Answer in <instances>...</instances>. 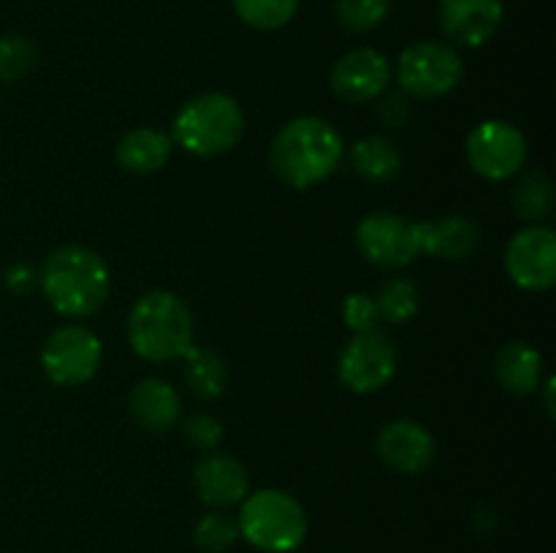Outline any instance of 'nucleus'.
I'll return each mask as SVG.
<instances>
[{"mask_svg":"<svg viewBox=\"0 0 556 553\" xmlns=\"http://www.w3.org/2000/svg\"><path fill=\"white\" fill-rule=\"evenodd\" d=\"M342 157V136L320 117H296L277 130L269 163L277 177L296 190H307L334 173Z\"/></svg>","mask_w":556,"mask_h":553,"instance_id":"f257e3e1","label":"nucleus"},{"mask_svg":"<svg viewBox=\"0 0 556 553\" xmlns=\"http://www.w3.org/2000/svg\"><path fill=\"white\" fill-rule=\"evenodd\" d=\"M43 296L63 318H87L109 296V269L92 249L68 244L54 249L38 274Z\"/></svg>","mask_w":556,"mask_h":553,"instance_id":"f03ea898","label":"nucleus"},{"mask_svg":"<svg viewBox=\"0 0 556 553\" xmlns=\"http://www.w3.org/2000/svg\"><path fill=\"white\" fill-rule=\"evenodd\" d=\"M128 342L147 361H174L193 345V314L172 291H150L128 314Z\"/></svg>","mask_w":556,"mask_h":553,"instance_id":"7ed1b4c3","label":"nucleus"},{"mask_svg":"<svg viewBox=\"0 0 556 553\" xmlns=\"http://www.w3.org/2000/svg\"><path fill=\"white\" fill-rule=\"evenodd\" d=\"M244 136L242 106L226 92H204L185 103L174 117L172 141L199 157L233 150Z\"/></svg>","mask_w":556,"mask_h":553,"instance_id":"20e7f679","label":"nucleus"},{"mask_svg":"<svg viewBox=\"0 0 556 553\" xmlns=\"http://www.w3.org/2000/svg\"><path fill=\"white\" fill-rule=\"evenodd\" d=\"M239 535L266 553H291L307 537V513L296 497L280 488H261L242 499Z\"/></svg>","mask_w":556,"mask_h":553,"instance_id":"39448f33","label":"nucleus"},{"mask_svg":"<svg viewBox=\"0 0 556 553\" xmlns=\"http://www.w3.org/2000/svg\"><path fill=\"white\" fill-rule=\"evenodd\" d=\"M465 76V60L454 47L440 41H418L400 54L396 81L413 98L448 95Z\"/></svg>","mask_w":556,"mask_h":553,"instance_id":"423d86ee","label":"nucleus"},{"mask_svg":"<svg viewBox=\"0 0 556 553\" xmlns=\"http://www.w3.org/2000/svg\"><path fill=\"white\" fill-rule=\"evenodd\" d=\"M101 356V339L90 329L63 325V329L52 331L43 342L41 366L54 385L74 388V385H85L96 377Z\"/></svg>","mask_w":556,"mask_h":553,"instance_id":"0eeeda50","label":"nucleus"},{"mask_svg":"<svg viewBox=\"0 0 556 553\" xmlns=\"http://www.w3.org/2000/svg\"><path fill=\"white\" fill-rule=\"evenodd\" d=\"M400 352L383 331H364L342 347L337 372L345 388L353 394H375L394 380Z\"/></svg>","mask_w":556,"mask_h":553,"instance_id":"6e6552de","label":"nucleus"},{"mask_svg":"<svg viewBox=\"0 0 556 553\" xmlns=\"http://www.w3.org/2000/svg\"><path fill=\"white\" fill-rule=\"evenodd\" d=\"M356 244L369 263L386 271L405 269L421 255L418 222L396 211H372L364 217L356 228Z\"/></svg>","mask_w":556,"mask_h":553,"instance_id":"1a4fd4ad","label":"nucleus"},{"mask_svg":"<svg viewBox=\"0 0 556 553\" xmlns=\"http://www.w3.org/2000/svg\"><path fill=\"white\" fill-rule=\"evenodd\" d=\"M467 160L478 177L492 182L510 179L527 163L525 133L503 119H486L467 136Z\"/></svg>","mask_w":556,"mask_h":553,"instance_id":"9d476101","label":"nucleus"},{"mask_svg":"<svg viewBox=\"0 0 556 553\" xmlns=\"http://www.w3.org/2000/svg\"><path fill=\"white\" fill-rule=\"evenodd\" d=\"M508 276L525 291H548L556 282V236L546 226H527L505 247Z\"/></svg>","mask_w":556,"mask_h":553,"instance_id":"9b49d317","label":"nucleus"},{"mask_svg":"<svg viewBox=\"0 0 556 553\" xmlns=\"http://www.w3.org/2000/svg\"><path fill=\"white\" fill-rule=\"evenodd\" d=\"M391 68L378 49H353L331 68V90L348 103H367L383 95L389 87Z\"/></svg>","mask_w":556,"mask_h":553,"instance_id":"f8f14e48","label":"nucleus"},{"mask_svg":"<svg viewBox=\"0 0 556 553\" xmlns=\"http://www.w3.org/2000/svg\"><path fill=\"white\" fill-rule=\"evenodd\" d=\"M380 461L400 475H421L434 461V439L421 423L391 421L375 439Z\"/></svg>","mask_w":556,"mask_h":553,"instance_id":"ddd939ff","label":"nucleus"},{"mask_svg":"<svg viewBox=\"0 0 556 553\" xmlns=\"http://www.w3.org/2000/svg\"><path fill=\"white\" fill-rule=\"evenodd\" d=\"M503 0H440V27L459 47H483L503 25Z\"/></svg>","mask_w":556,"mask_h":553,"instance_id":"4468645a","label":"nucleus"},{"mask_svg":"<svg viewBox=\"0 0 556 553\" xmlns=\"http://www.w3.org/2000/svg\"><path fill=\"white\" fill-rule=\"evenodd\" d=\"M195 491L210 507H231L250 493V480L237 459L223 453H206L193 472Z\"/></svg>","mask_w":556,"mask_h":553,"instance_id":"2eb2a0df","label":"nucleus"},{"mask_svg":"<svg viewBox=\"0 0 556 553\" xmlns=\"http://www.w3.org/2000/svg\"><path fill=\"white\" fill-rule=\"evenodd\" d=\"M421 253L443 260H465L481 244V228L465 215H448L440 220L418 222Z\"/></svg>","mask_w":556,"mask_h":553,"instance_id":"dca6fc26","label":"nucleus"},{"mask_svg":"<svg viewBox=\"0 0 556 553\" xmlns=\"http://www.w3.org/2000/svg\"><path fill=\"white\" fill-rule=\"evenodd\" d=\"M130 415L147 432H168L182 415V399L177 388L161 377H144L130 390Z\"/></svg>","mask_w":556,"mask_h":553,"instance_id":"f3484780","label":"nucleus"},{"mask_svg":"<svg viewBox=\"0 0 556 553\" xmlns=\"http://www.w3.org/2000/svg\"><path fill=\"white\" fill-rule=\"evenodd\" d=\"M494 374L505 390L516 396H530L541 388L543 358L525 339L505 342L494 356Z\"/></svg>","mask_w":556,"mask_h":553,"instance_id":"a211bd4d","label":"nucleus"},{"mask_svg":"<svg viewBox=\"0 0 556 553\" xmlns=\"http://www.w3.org/2000/svg\"><path fill=\"white\" fill-rule=\"evenodd\" d=\"M174 150L172 136L155 128H136L117 144V163L130 173H155L168 163Z\"/></svg>","mask_w":556,"mask_h":553,"instance_id":"6ab92c4d","label":"nucleus"},{"mask_svg":"<svg viewBox=\"0 0 556 553\" xmlns=\"http://www.w3.org/2000/svg\"><path fill=\"white\" fill-rule=\"evenodd\" d=\"M351 163L358 177L369 179V182H389L400 173L402 152L386 136H367L353 144Z\"/></svg>","mask_w":556,"mask_h":553,"instance_id":"aec40b11","label":"nucleus"},{"mask_svg":"<svg viewBox=\"0 0 556 553\" xmlns=\"http://www.w3.org/2000/svg\"><path fill=\"white\" fill-rule=\"evenodd\" d=\"M185 383L199 399H217L226 390L228 366L220 352L210 347H195L185 352Z\"/></svg>","mask_w":556,"mask_h":553,"instance_id":"412c9836","label":"nucleus"},{"mask_svg":"<svg viewBox=\"0 0 556 553\" xmlns=\"http://www.w3.org/2000/svg\"><path fill=\"white\" fill-rule=\"evenodd\" d=\"M514 209L530 226H541L554 209V184L543 171H530L514 188Z\"/></svg>","mask_w":556,"mask_h":553,"instance_id":"4be33fe9","label":"nucleus"},{"mask_svg":"<svg viewBox=\"0 0 556 553\" xmlns=\"http://www.w3.org/2000/svg\"><path fill=\"white\" fill-rule=\"evenodd\" d=\"M375 304H378L380 320L386 323H407L418 314V307H421V291L413 280L407 276H391L380 285L378 296H375Z\"/></svg>","mask_w":556,"mask_h":553,"instance_id":"5701e85b","label":"nucleus"},{"mask_svg":"<svg viewBox=\"0 0 556 553\" xmlns=\"http://www.w3.org/2000/svg\"><path fill=\"white\" fill-rule=\"evenodd\" d=\"M233 11L255 30H277L296 16L299 0H233Z\"/></svg>","mask_w":556,"mask_h":553,"instance_id":"b1692460","label":"nucleus"},{"mask_svg":"<svg viewBox=\"0 0 556 553\" xmlns=\"http://www.w3.org/2000/svg\"><path fill=\"white\" fill-rule=\"evenodd\" d=\"M38 63V49L25 36H0V81L14 85L25 79Z\"/></svg>","mask_w":556,"mask_h":553,"instance_id":"393cba45","label":"nucleus"},{"mask_svg":"<svg viewBox=\"0 0 556 553\" xmlns=\"http://www.w3.org/2000/svg\"><path fill=\"white\" fill-rule=\"evenodd\" d=\"M391 0H337V20L351 33H369L389 16Z\"/></svg>","mask_w":556,"mask_h":553,"instance_id":"a878e982","label":"nucleus"},{"mask_svg":"<svg viewBox=\"0 0 556 553\" xmlns=\"http://www.w3.org/2000/svg\"><path fill=\"white\" fill-rule=\"evenodd\" d=\"M237 520L226 513H206L193 529V542L204 553H226L237 542Z\"/></svg>","mask_w":556,"mask_h":553,"instance_id":"bb28decb","label":"nucleus"},{"mask_svg":"<svg viewBox=\"0 0 556 553\" xmlns=\"http://www.w3.org/2000/svg\"><path fill=\"white\" fill-rule=\"evenodd\" d=\"M342 318H345V325L353 334L378 331L380 312L378 304H375V296H367V293H351V296L342 301Z\"/></svg>","mask_w":556,"mask_h":553,"instance_id":"cd10ccee","label":"nucleus"},{"mask_svg":"<svg viewBox=\"0 0 556 553\" xmlns=\"http://www.w3.org/2000/svg\"><path fill=\"white\" fill-rule=\"evenodd\" d=\"M182 432H185V439H188L193 448L206 450V453H212V450H215L223 439L220 421H217L215 415H206V412L190 415L188 421L182 423Z\"/></svg>","mask_w":556,"mask_h":553,"instance_id":"c85d7f7f","label":"nucleus"},{"mask_svg":"<svg viewBox=\"0 0 556 553\" xmlns=\"http://www.w3.org/2000/svg\"><path fill=\"white\" fill-rule=\"evenodd\" d=\"M38 285V274L27 263H14L5 269V287L16 296H27Z\"/></svg>","mask_w":556,"mask_h":553,"instance_id":"c756f323","label":"nucleus"},{"mask_svg":"<svg viewBox=\"0 0 556 553\" xmlns=\"http://www.w3.org/2000/svg\"><path fill=\"white\" fill-rule=\"evenodd\" d=\"M378 117L383 119L386 125H391V128H400V125H405V119L410 117V103H407L405 95H389L378 106Z\"/></svg>","mask_w":556,"mask_h":553,"instance_id":"7c9ffc66","label":"nucleus"},{"mask_svg":"<svg viewBox=\"0 0 556 553\" xmlns=\"http://www.w3.org/2000/svg\"><path fill=\"white\" fill-rule=\"evenodd\" d=\"M554 390H556V380L552 377V380H548V383H546V396H543V407H546V412H548V415H556V412H554Z\"/></svg>","mask_w":556,"mask_h":553,"instance_id":"2f4dec72","label":"nucleus"}]
</instances>
